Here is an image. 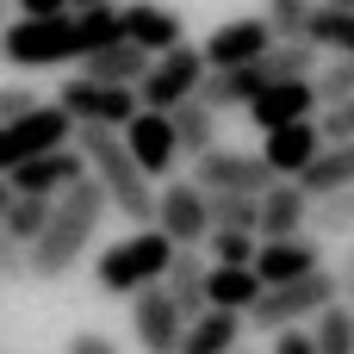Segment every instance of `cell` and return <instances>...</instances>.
<instances>
[{"label": "cell", "instance_id": "836d02e7", "mask_svg": "<svg viewBox=\"0 0 354 354\" xmlns=\"http://www.w3.org/2000/svg\"><path fill=\"white\" fill-rule=\"evenodd\" d=\"M311 6H317V0H268V19H274V31H280V37H305Z\"/></svg>", "mask_w": 354, "mask_h": 354}, {"label": "cell", "instance_id": "9a60e30c", "mask_svg": "<svg viewBox=\"0 0 354 354\" xmlns=\"http://www.w3.org/2000/svg\"><path fill=\"white\" fill-rule=\"evenodd\" d=\"M330 143H324V124L311 118V124H286V131H274V137H261V156H268V168L280 174V180H305L311 168H317V156H324Z\"/></svg>", "mask_w": 354, "mask_h": 354}, {"label": "cell", "instance_id": "8d00e7d4", "mask_svg": "<svg viewBox=\"0 0 354 354\" xmlns=\"http://www.w3.org/2000/svg\"><path fill=\"white\" fill-rule=\"evenodd\" d=\"M19 274H31V249L0 230V280H19Z\"/></svg>", "mask_w": 354, "mask_h": 354}, {"label": "cell", "instance_id": "74e56055", "mask_svg": "<svg viewBox=\"0 0 354 354\" xmlns=\"http://www.w3.org/2000/svg\"><path fill=\"white\" fill-rule=\"evenodd\" d=\"M68 354H118V342L100 336V330H75V336H68Z\"/></svg>", "mask_w": 354, "mask_h": 354}, {"label": "cell", "instance_id": "60d3db41", "mask_svg": "<svg viewBox=\"0 0 354 354\" xmlns=\"http://www.w3.org/2000/svg\"><path fill=\"white\" fill-rule=\"evenodd\" d=\"M62 12H75L68 0H19V19H62Z\"/></svg>", "mask_w": 354, "mask_h": 354}, {"label": "cell", "instance_id": "30bf717a", "mask_svg": "<svg viewBox=\"0 0 354 354\" xmlns=\"http://www.w3.org/2000/svg\"><path fill=\"white\" fill-rule=\"evenodd\" d=\"M156 230H162L174 249L212 243V236H218V230H212V193L193 187V174H187V180H168V187H162V218H156Z\"/></svg>", "mask_w": 354, "mask_h": 354}, {"label": "cell", "instance_id": "5b68a950", "mask_svg": "<svg viewBox=\"0 0 354 354\" xmlns=\"http://www.w3.org/2000/svg\"><path fill=\"white\" fill-rule=\"evenodd\" d=\"M75 137H81V124L50 100V106H37L31 118H19V124H6V131H0V174L12 180L25 162L56 156V149H75Z\"/></svg>", "mask_w": 354, "mask_h": 354}, {"label": "cell", "instance_id": "52a82bcc", "mask_svg": "<svg viewBox=\"0 0 354 354\" xmlns=\"http://www.w3.org/2000/svg\"><path fill=\"white\" fill-rule=\"evenodd\" d=\"M205 81H212L205 50L180 44L174 56H156V68H149V81H143L137 93H143V112H180L187 100H199V87H205Z\"/></svg>", "mask_w": 354, "mask_h": 354}, {"label": "cell", "instance_id": "d4e9b609", "mask_svg": "<svg viewBox=\"0 0 354 354\" xmlns=\"http://www.w3.org/2000/svg\"><path fill=\"white\" fill-rule=\"evenodd\" d=\"M299 187H305L317 205H324V199H336V193H348V187H354V143H330V149L317 156V168H311Z\"/></svg>", "mask_w": 354, "mask_h": 354}, {"label": "cell", "instance_id": "8992f818", "mask_svg": "<svg viewBox=\"0 0 354 354\" xmlns=\"http://www.w3.org/2000/svg\"><path fill=\"white\" fill-rule=\"evenodd\" d=\"M56 106L81 124V131H131V118L143 112V93L137 87H100V81H62L56 87Z\"/></svg>", "mask_w": 354, "mask_h": 354}, {"label": "cell", "instance_id": "d590c367", "mask_svg": "<svg viewBox=\"0 0 354 354\" xmlns=\"http://www.w3.org/2000/svg\"><path fill=\"white\" fill-rule=\"evenodd\" d=\"M324 143H354V100H342V106H330L324 118Z\"/></svg>", "mask_w": 354, "mask_h": 354}, {"label": "cell", "instance_id": "2e32d148", "mask_svg": "<svg viewBox=\"0 0 354 354\" xmlns=\"http://www.w3.org/2000/svg\"><path fill=\"white\" fill-rule=\"evenodd\" d=\"M255 274H261V286H299V280H317V274H330V268H324V243H317V236L261 243Z\"/></svg>", "mask_w": 354, "mask_h": 354}, {"label": "cell", "instance_id": "f1b7e54d", "mask_svg": "<svg viewBox=\"0 0 354 354\" xmlns=\"http://www.w3.org/2000/svg\"><path fill=\"white\" fill-rule=\"evenodd\" d=\"M212 230L261 236V199H249V193H212Z\"/></svg>", "mask_w": 354, "mask_h": 354}, {"label": "cell", "instance_id": "4dcf8cb0", "mask_svg": "<svg viewBox=\"0 0 354 354\" xmlns=\"http://www.w3.org/2000/svg\"><path fill=\"white\" fill-rule=\"evenodd\" d=\"M317 100H324V112L342 106V100H354V56H330L317 68Z\"/></svg>", "mask_w": 354, "mask_h": 354}, {"label": "cell", "instance_id": "3957f363", "mask_svg": "<svg viewBox=\"0 0 354 354\" xmlns=\"http://www.w3.org/2000/svg\"><path fill=\"white\" fill-rule=\"evenodd\" d=\"M174 255H180V249H174L162 230H131V236H118L112 249H100L93 286L112 292V299H137V292H149V286H168Z\"/></svg>", "mask_w": 354, "mask_h": 354}, {"label": "cell", "instance_id": "9c48e42d", "mask_svg": "<svg viewBox=\"0 0 354 354\" xmlns=\"http://www.w3.org/2000/svg\"><path fill=\"white\" fill-rule=\"evenodd\" d=\"M274 44H280L274 19H268V12H243V19H224V25H218L199 50H205L212 75H224V68H255Z\"/></svg>", "mask_w": 354, "mask_h": 354}, {"label": "cell", "instance_id": "7c38bea8", "mask_svg": "<svg viewBox=\"0 0 354 354\" xmlns=\"http://www.w3.org/2000/svg\"><path fill=\"white\" fill-rule=\"evenodd\" d=\"M311 118H324L317 81H274V87L249 106V124H255L261 137H274V131H286V124H311Z\"/></svg>", "mask_w": 354, "mask_h": 354}, {"label": "cell", "instance_id": "484cf974", "mask_svg": "<svg viewBox=\"0 0 354 354\" xmlns=\"http://www.w3.org/2000/svg\"><path fill=\"white\" fill-rule=\"evenodd\" d=\"M168 118H174V137H180V156L205 162L212 149H224V143H218V112H212V106L187 100V106H180V112H168Z\"/></svg>", "mask_w": 354, "mask_h": 354}, {"label": "cell", "instance_id": "d6986e66", "mask_svg": "<svg viewBox=\"0 0 354 354\" xmlns=\"http://www.w3.org/2000/svg\"><path fill=\"white\" fill-rule=\"evenodd\" d=\"M149 68H156V56L143 50V44H112V50H100V56H87L81 62V81H100V87H143L149 81Z\"/></svg>", "mask_w": 354, "mask_h": 354}, {"label": "cell", "instance_id": "1f68e13d", "mask_svg": "<svg viewBox=\"0 0 354 354\" xmlns=\"http://www.w3.org/2000/svg\"><path fill=\"white\" fill-rule=\"evenodd\" d=\"M255 261H261V236H236V230L212 236V268H255Z\"/></svg>", "mask_w": 354, "mask_h": 354}, {"label": "cell", "instance_id": "4fadbf2b", "mask_svg": "<svg viewBox=\"0 0 354 354\" xmlns=\"http://www.w3.org/2000/svg\"><path fill=\"white\" fill-rule=\"evenodd\" d=\"M124 143H131L137 168H143L149 180H162V187H168V174H174V162H180L174 118H168V112H137V118H131V131H124Z\"/></svg>", "mask_w": 354, "mask_h": 354}, {"label": "cell", "instance_id": "44dd1931", "mask_svg": "<svg viewBox=\"0 0 354 354\" xmlns=\"http://www.w3.org/2000/svg\"><path fill=\"white\" fill-rule=\"evenodd\" d=\"M261 93H268V75H261V62H255V68H224V75H212V81L199 87V106H212V112H249Z\"/></svg>", "mask_w": 354, "mask_h": 354}, {"label": "cell", "instance_id": "f35d334b", "mask_svg": "<svg viewBox=\"0 0 354 354\" xmlns=\"http://www.w3.org/2000/svg\"><path fill=\"white\" fill-rule=\"evenodd\" d=\"M330 274H336V292H342V305L354 311V243L336 255V268H330Z\"/></svg>", "mask_w": 354, "mask_h": 354}, {"label": "cell", "instance_id": "ba28073f", "mask_svg": "<svg viewBox=\"0 0 354 354\" xmlns=\"http://www.w3.org/2000/svg\"><path fill=\"white\" fill-rule=\"evenodd\" d=\"M193 187L205 193H249V199H268L280 187V174L268 168L261 149H212L205 162H193Z\"/></svg>", "mask_w": 354, "mask_h": 354}, {"label": "cell", "instance_id": "8fae6325", "mask_svg": "<svg viewBox=\"0 0 354 354\" xmlns=\"http://www.w3.org/2000/svg\"><path fill=\"white\" fill-rule=\"evenodd\" d=\"M131 336L143 342V354H180L187 317H180V305H174L168 286H149V292L131 299Z\"/></svg>", "mask_w": 354, "mask_h": 354}, {"label": "cell", "instance_id": "ac0fdd59", "mask_svg": "<svg viewBox=\"0 0 354 354\" xmlns=\"http://www.w3.org/2000/svg\"><path fill=\"white\" fill-rule=\"evenodd\" d=\"M87 180V156L81 149H56V156H37V162H25L19 174H12V187L19 193H31V199H62L68 187H81Z\"/></svg>", "mask_w": 354, "mask_h": 354}, {"label": "cell", "instance_id": "ee69618b", "mask_svg": "<svg viewBox=\"0 0 354 354\" xmlns=\"http://www.w3.org/2000/svg\"><path fill=\"white\" fill-rule=\"evenodd\" d=\"M68 6H75V12H106L112 0H68Z\"/></svg>", "mask_w": 354, "mask_h": 354}, {"label": "cell", "instance_id": "cb8c5ba5", "mask_svg": "<svg viewBox=\"0 0 354 354\" xmlns=\"http://www.w3.org/2000/svg\"><path fill=\"white\" fill-rule=\"evenodd\" d=\"M205 292H212V311H236V317H249V311L261 305L268 286H261L255 268H212V286H205Z\"/></svg>", "mask_w": 354, "mask_h": 354}, {"label": "cell", "instance_id": "6da1fadb", "mask_svg": "<svg viewBox=\"0 0 354 354\" xmlns=\"http://www.w3.org/2000/svg\"><path fill=\"white\" fill-rule=\"evenodd\" d=\"M106 212H112V193H106L93 174H87L81 187H68V193L56 199V224H50V236L31 249V274H37V280H62V274H75L81 255L93 249Z\"/></svg>", "mask_w": 354, "mask_h": 354}, {"label": "cell", "instance_id": "603a6c76", "mask_svg": "<svg viewBox=\"0 0 354 354\" xmlns=\"http://www.w3.org/2000/svg\"><path fill=\"white\" fill-rule=\"evenodd\" d=\"M243 324L236 311H205L199 324H187V342L180 354H243Z\"/></svg>", "mask_w": 354, "mask_h": 354}, {"label": "cell", "instance_id": "bcb514c9", "mask_svg": "<svg viewBox=\"0 0 354 354\" xmlns=\"http://www.w3.org/2000/svg\"><path fill=\"white\" fill-rule=\"evenodd\" d=\"M243 354H249V348H243Z\"/></svg>", "mask_w": 354, "mask_h": 354}, {"label": "cell", "instance_id": "e575fe53", "mask_svg": "<svg viewBox=\"0 0 354 354\" xmlns=\"http://www.w3.org/2000/svg\"><path fill=\"white\" fill-rule=\"evenodd\" d=\"M37 106H44V100H37L31 87H0V131H6V124H19V118H31Z\"/></svg>", "mask_w": 354, "mask_h": 354}, {"label": "cell", "instance_id": "7402d4cb", "mask_svg": "<svg viewBox=\"0 0 354 354\" xmlns=\"http://www.w3.org/2000/svg\"><path fill=\"white\" fill-rule=\"evenodd\" d=\"M324 62H330V56H324L311 37H280V44L261 56V75H268V87H274V81H317Z\"/></svg>", "mask_w": 354, "mask_h": 354}, {"label": "cell", "instance_id": "4316f807", "mask_svg": "<svg viewBox=\"0 0 354 354\" xmlns=\"http://www.w3.org/2000/svg\"><path fill=\"white\" fill-rule=\"evenodd\" d=\"M305 37H311L324 56H354V12H342V6H311Z\"/></svg>", "mask_w": 354, "mask_h": 354}, {"label": "cell", "instance_id": "e0dca14e", "mask_svg": "<svg viewBox=\"0 0 354 354\" xmlns=\"http://www.w3.org/2000/svg\"><path fill=\"white\" fill-rule=\"evenodd\" d=\"M311 218H317V199H311L299 180H280V187L261 199V243H292V236L311 230Z\"/></svg>", "mask_w": 354, "mask_h": 354}, {"label": "cell", "instance_id": "ffe728a7", "mask_svg": "<svg viewBox=\"0 0 354 354\" xmlns=\"http://www.w3.org/2000/svg\"><path fill=\"white\" fill-rule=\"evenodd\" d=\"M212 261L199 255V249H180L174 255V268H168V292H174V305H180V317L187 324H199L205 311H212Z\"/></svg>", "mask_w": 354, "mask_h": 354}, {"label": "cell", "instance_id": "7bdbcfd3", "mask_svg": "<svg viewBox=\"0 0 354 354\" xmlns=\"http://www.w3.org/2000/svg\"><path fill=\"white\" fill-rule=\"evenodd\" d=\"M12 205H19V187H12V180L0 174V224H6V212H12Z\"/></svg>", "mask_w": 354, "mask_h": 354}, {"label": "cell", "instance_id": "83f0119b", "mask_svg": "<svg viewBox=\"0 0 354 354\" xmlns=\"http://www.w3.org/2000/svg\"><path fill=\"white\" fill-rule=\"evenodd\" d=\"M50 224H56V199H31V193H19V205L6 212V236L12 243H25V249H37L44 236H50Z\"/></svg>", "mask_w": 354, "mask_h": 354}, {"label": "cell", "instance_id": "b9f144b4", "mask_svg": "<svg viewBox=\"0 0 354 354\" xmlns=\"http://www.w3.org/2000/svg\"><path fill=\"white\" fill-rule=\"evenodd\" d=\"M12 12H19V0H0V56H6V37H12V25H19Z\"/></svg>", "mask_w": 354, "mask_h": 354}, {"label": "cell", "instance_id": "5bb4252c", "mask_svg": "<svg viewBox=\"0 0 354 354\" xmlns=\"http://www.w3.org/2000/svg\"><path fill=\"white\" fill-rule=\"evenodd\" d=\"M118 12H124V37H131V44H143L149 56H174V50L187 44L180 12H174V6H162V0H124Z\"/></svg>", "mask_w": 354, "mask_h": 354}, {"label": "cell", "instance_id": "f546056e", "mask_svg": "<svg viewBox=\"0 0 354 354\" xmlns=\"http://www.w3.org/2000/svg\"><path fill=\"white\" fill-rule=\"evenodd\" d=\"M311 336H317L324 354H354V311L348 305H330V311L311 324Z\"/></svg>", "mask_w": 354, "mask_h": 354}, {"label": "cell", "instance_id": "f6af8a7d", "mask_svg": "<svg viewBox=\"0 0 354 354\" xmlns=\"http://www.w3.org/2000/svg\"><path fill=\"white\" fill-rule=\"evenodd\" d=\"M317 6H342V12H354V0H317Z\"/></svg>", "mask_w": 354, "mask_h": 354}, {"label": "cell", "instance_id": "d6a6232c", "mask_svg": "<svg viewBox=\"0 0 354 354\" xmlns=\"http://www.w3.org/2000/svg\"><path fill=\"white\" fill-rule=\"evenodd\" d=\"M311 230H317V236H354V187H348V193H336V199H324V205H317Z\"/></svg>", "mask_w": 354, "mask_h": 354}, {"label": "cell", "instance_id": "7a4b0ae2", "mask_svg": "<svg viewBox=\"0 0 354 354\" xmlns=\"http://www.w3.org/2000/svg\"><path fill=\"white\" fill-rule=\"evenodd\" d=\"M75 149L87 156V174L112 193V212H124L137 230H156V218H162V187H149V174L137 168L124 131H81Z\"/></svg>", "mask_w": 354, "mask_h": 354}, {"label": "cell", "instance_id": "ab89813d", "mask_svg": "<svg viewBox=\"0 0 354 354\" xmlns=\"http://www.w3.org/2000/svg\"><path fill=\"white\" fill-rule=\"evenodd\" d=\"M274 354H324V348L311 330H286V336H274Z\"/></svg>", "mask_w": 354, "mask_h": 354}, {"label": "cell", "instance_id": "277c9868", "mask_svg": "<svg viewBox=\"0 0 354 354\" xmlns=\"http://www.w3.org/2000/svg\"><path fill=\"white\" fill-rule=\"evenodd\" d=\"M330 305H342L336 274H317V280H299V286H268V292H261V305L249 311V324H255V330H268V336H286V330L317 324Z\"/></svg>", "mask_w": 354, "mask_h": 354}]
</instances>
